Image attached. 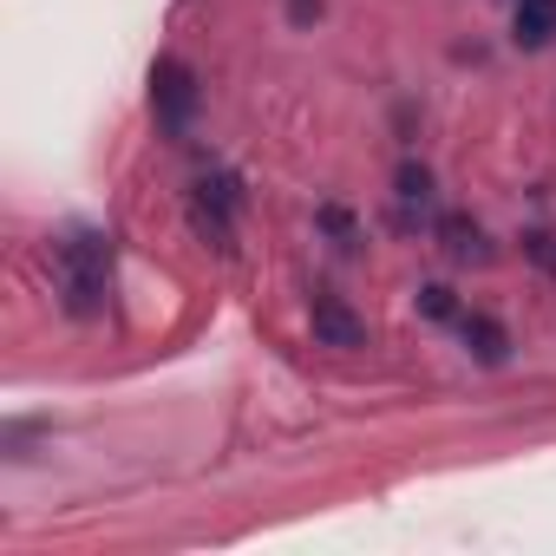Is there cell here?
Listing matches in <instances>:
<instances>
[{"instance_id":"cell-1","label":"cell","mask_w":556,"mask_h":556,"mask_svg":"<svg viewBox=\"0 0 556 556\" xmlns=\"http://www.w3.org/2000/svg\"><path fill=\"white\" fill-rule=\"evenodd\" d=\"M53 268H60V302L73 321H92L105 315V295H112V242L99 229H73L53 242Z\"/></svg>"},{"instance_id":"cell-2","label":"cell","mask_w":556,"mask_h":556,"mask_svg":"<svg viewBox=\"0 0 556 556\" xmlns=\"http://www.w3.org/2000/svg\"><path fill=\"white\" fill-rule=\"evenodd\" d=\"M197 105H203L197 73H190L184 60H157V66H151V112H157V125H164L170 138H184V131L197 125Z\"/></svg>"},{"instance_id":"cell-3","label":"cell","mask_w":556,"mask_h":556,"mask_svg":"<svg viewBox=\"0 0 556 556\" xmlns=\"http://www.w3.org/2000/svg\"><path fill=\"white\" fill-rule=\"evenodd\" d=\"M236 203H242V197H236V177H223V170L190 190V229H197L216 255L236 249Z\"/></svg>"},{"instance_id":"cell-4","label":"cell","mask_w":556,"mask_h":556,"mask_svg":"<svg viewBox=\"0 0 556 556\" xmlns=\"http://www.w3.org/2000/svg\"><path fill=\"white\" fill-rule=\"evenodd\" d=\"M308 321H315V341H321V348H367V321H361L341 295H315Z\"/></svg>"},{"instance_id":"cell-5","label":"cell","mask_w":556,"mask_h":556,"mask_svg":"<svg viewBox=\"0 0 556 556\" xmlns=\"http://www.w3.org/2000/svg\"><path fill=\"white\" fill-rule=\"evenodd\" d=\"M458 341H465V354H471L478 367H504V361H510V334H504V321H491V315H458Z\"/></svg>"},{"instance_id":"cell-6","label":"cell","mask_w":556,"mask_h":556,"mask_svg":"<svg viewBox=\"0 0 556 556\" xmlns=\"http://www.w3.org/2000/svg\"><path fill=\"white\" fill-rule=\"evenodd\" d=\"M510 34L523 53H543L556 40V0H517V14H510Z\"/></svg>"},{"instance_id":"cell-7","label":"cell","mask_w":556,"mask_h":556,"mask_svg":"<svg viewBox=\"0 0 556 556\" xmlns=\"http://www.w3.org/2000/svg\"><path fill=\"white\" fill-rule=\"evenodd\" d=\"M439 242L458 255V262H484L491 249H484V229L471 223V216H439Z\"/></svg>"},{"instance_id":"cell-8","label":"cell","mask_w":556,"mask_h":556,"mask_svg":"<svg viewBox=\"0 0 556 556\" xmlns=\"http://www.w3.org/2000/svg\"><path fill=\"white\" fill-rule=\"evenodd\" d=\"M432 197V170L426 164H400V203H426Z\"/></svg>"},{"instance_id":"cell-9","label":"cell","mask_w":556,"mask_h":556,"mask_svg":"<svg viewBox=\"0 0 556 556\" xmlns=\"http://www.w3.org/2000/svg\"><path fill=\"white\" fill-rule=\"evenodd\" d=\"M419 315H426V321H458L452 289H439V282H432V289H419Z\"/></svg>"},{"instance_id":"cell-10","label":"cell","mask_w":556,"mask_h":556,"mask_svg":"<svg viewBox=\"0 0 556 556\" xmlns=\"http://www.w3.org/2000/svg\"><path fill=\"white\" fill-rule=\"evenodd\" d=\"M289 21H295V27H315V21H321V0H289Z\"/></svg>"},{"instance_id":"cell-11","label":"cell","mask_w":556,"mask_h":556,"mask_svg":"<svg viewBox=\"0 0 556 556\" xmlns=\"http://www.w3.org/2000/svg\"><path fill=\"white\" fill-rule=\"evenodd\" d=\"M523 242H530V255H536L543 268H556V249H549V236H523Z\"/></svg>"}]
</instances>
